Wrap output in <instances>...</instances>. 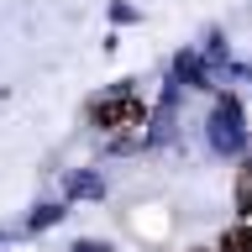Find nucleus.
I'll list each match as a JSON object with an SVG mask.
<instances>
[{
  "label": "nucleus",
  "instance_id": "7ed1b4c3",
  "mask_svg": "<svg viewBox=\"0 0 252 252\" xmlns=\"http://www.w3.org/2000/svg\"><path fill=\"white\" fill-rule=\"evenodd\" d=\"M236 205L252 210V168H242V179H236Z\"/></svg>",
  "mask_w": 252,
  "mask_h": 252
},
{
  "label": "nucleus",
  "instance_id": "f03ea898",
  "mask_svg": "<svg viewBox=\"0 0 252 252\" xmlns=\"http://www.w3.org/2000/svg\"><path fill=\"white\" fill-rule=\"evenodd\" d=\"M220 252H252V226H231L220 236Z\"/></svg>",
  "mask_w": 252,
  "mask_h": 252
},
{
  "label": "nucleus",
  "instance_id": "f257e3e1",
  "mask_svg": "<svg viewBox=\"0 0 252 252\" xmlns=\"http://www.w3.org/2000/svg\"><path fill=\"white\" fill-rule=\"evenodd\" d=\"M94 126H100V131H110V137L137 131V126H142V105L131 100V94H110V100H100V105H94Z\"/></svg>",
  "mask_w": 252,
  "mask_h": 252
}]
</instances>
